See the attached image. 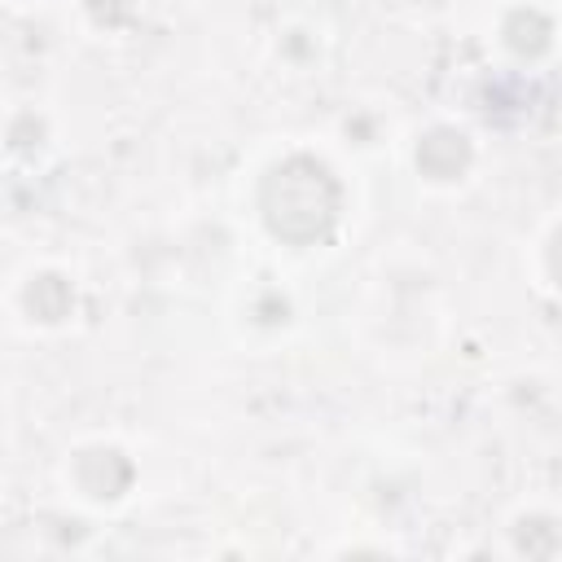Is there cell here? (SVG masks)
Returning a JSON list of instances; mask_svg holds the SVG:
<instances>
[{
    "instance_id": "1",
    "label": "cell",
    "mask_w": 562,
    "mask_h": 562,
    "mask_svg": "<svg viewBox=\"0 0 562 562\" xmlns=\"http://www.w3.org/2000/svg\"><path fill=\"white\" fill-rule=\"evenodd\" d=\"M338 215V184L316 158H285L263 180V220L290 246H312Z\"/></svg>"
},
{
    "instance_id": "2",
    "label": "cell",
    "mask_w": 562,
    "mask_h": 562,
    "mask_svg": "<svg viewBox=\"0 0 562 562\" xmlns=\"http://www.w3.org/2000/svg\"><path fill=\"white\" fill-rule=\"evenodd\" d=\"M417 162H422V171H426V176H435V180H452V176L470 162V145H465V136H461V132L439 127V132H430V136L422 140Z\"/></svg>"
},
{
    "instance_id": "3",
    "label": "cell",
    "mask_w": 562,
    "mask_h": 562,
    "mask_svg": "<svg viewBox=\"0 0 562 562\" xmlns=\"http://www.w3.org/2000/svg\"><path fill=\"white\" fill-rule=\"evenodd\" d=\"M132 470L119 452H83L79 457V483L92 492V496H119L127 487Z\"/></svg>"
},
{
    "instance_id": "4",
    "label": "cell",
    "mask_w": 562,
    "mask_h": 562,
    "mask_svg": "<svg viewBox=\"0 0 562 562\" xmlns=\"http://www.w3.org/2000/svg\"><path fill=\"white\" fill-rule=\"evenodd\" d=\"M26 303H31V312H35L40 321H57V316L66 312V303H70V290H66L61 277H40V281L31 285V294H26Z\"/></svg>"
},
{
    "instance_id": "5",
    "label": "cell",
    "mask_w": 562,
    "mask_h": 562,
    "mask_svg": "<svg viewBox=\"0 0 562 562\" xmlns=\"http://www.w3.org/2000/svg\"><path fill=\"white\" fill-rule=\"evenodd\" d=\"M509 44L518 53H540L549 44V22L540 13H514L509 18Z\"/></svg>"
}]
</instances>
